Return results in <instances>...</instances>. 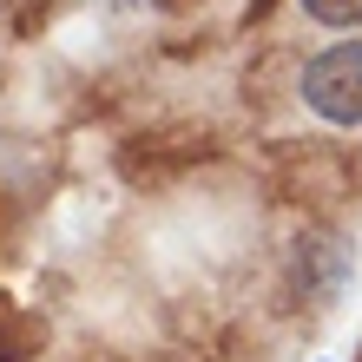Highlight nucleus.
<instances>
[{
    "mask_svg": "<svg viewBox=\"0 0 362 362\" xmlns=\"http://www.w3.org/2000/svg\"><path fill=\"white\" fill-rule=\"evenodd\" d=\"M296 93H303V105H310L323 125L356 132V125H362V40H336V47L310 53Z\"/></svg>",
    "mask_w": 362,
    "mask_h": 362,
    "instance_id": "nucleus-1",
    "label": "nucleus"
},
{
    "mask_svg": "<svg viewBox=\"0 0 362 362\" xmlns=\"http://www.w3.org/2000/svg\"><path fill=\"white\" fill-rule=\"evenodd\" d=\"M316 27H336V33H356L362 27V0H296Z\"/></svg>",
    "mask_w": 362,
    "mask_h": 362,
    "instance_id": "nucleus-2",
    "label": "nucleus"
}]
</instances>
